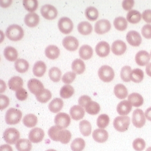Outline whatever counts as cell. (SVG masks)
<instances>
[{"mask_svg":"<svg viewBox=\"0 0 151 151\" xmlns=\"http://www.w3.org/2000/svg\"><path fill=\"white\" fill-rule=\"evenodd\" d=\"M72 69L77 75H81L85 70V65L84 61L80 59L75 60L72 64Z\"/></svg>","mask_w":151,"mask_h":151,"instance_id":"cell-30","label":"cell"},{"mask_svg":"<svg viewBox=\"0 0 151 151\" xmlns=\"http://www.w3.org/2000/svg\"><path fill=\"white\" fill-rule=\"evenodd\" d=\"M132 72L131 68L129 66H125L123 67L121 70V78L124 82H129L131 80V73Z\"/></svg>","mask_w":151,"mask_h":151,"instance_id":"cell-49","label":"cell"},{"mask_svg":"<svg viewBox=\"0 0 151 151\" xmlns=\"http://www.w3.org/2000/svg\"><path fill=\"white\" fill-rule=\"evenodd\" d=\"M80 132L84 136H89L92 132V125L89 122L84 120L79 123Z\"/></svg>","mask_w":151,"mask_h":151,"instance_id":"cell-36","label":"cell"},{"mask_svg":"<svg viewBox=\"0 0 151 151\" xmlns=\"http://www.w3.org/2000/svg\"><path fill=\"white\" fill-rule=\"evenodd\" d=\"M63 45L68 50L75 51L78 47L79 42L75 37L66 36L63 40Z\"/></svg>","mask_w":151,"mask_h":151,"instance_id":"cell-14","label":"cell"},{"mask_svg":"<svg viewBox=\"0 0 151 151\" xmlns=\"http://www.w3.org/2000/svg\"><path fill=\"white\" fill-rule=\"evenodd\" d=\"M132 122L133 125L137 128H141L144 126L146 123V119L145 114L142 109H137L133 111Z\"/></svg>","mask_w":151,"mask_h":151,"instance_id":"cell-6","label":"cell"},{"mask_svg":"<svg viewBox=\"0 0 151 151\" xmlns=\"http://www.w3.org/2000/svg\"><path fill=\"white\" fill-rule=\"evenodd\" d=\"M61 129L62 128L57 127V125L53 126L50 127L48 130V136H49L51 140L55 142H58V134Z\"/></svg>","mask_w":151,"mask_h":151,"instance_id":"cell-48","label":"cell"},{"mask_svg":"<svg viewBox=\"0 0 151 151\" xmlns=\"http://www.w3.org/2000/svg\"><path fill=\"white\" fill-rule=\"evenodd\" d=\"M28 96L27 91L22 88L16 92V97L19 101H22L25 100L28 98Z\"/></svg>","mask_w":151,"mask_h":151,"instance_id":"cell-52","label":"cell"},{"mask_svg":"<svg viewBox=\"0 0 151 151\" xmlns=\"http://www.w3.org/2000/svg\"><path fill=\"white\" fill-rule=\"evenodd\" d=\"M134 1L133 0H124L122 2L123 8L125 10H129L133 7Z\"/></svg>","mask_w":151,"mask_h":151,"instance_id":"cell-56","label":"cell"},{"mask_svg":"<svg viewBox=\"0 0 151 151\" xmlns=\"http://www.w3.org/2000/svg\"><path fill=\"white\" fill-rule=\"evenodd\" d=\"M146 151H151V147H149V148H148L147 149Z\"/></svg>","mask_w":151,"mask_h":151,"instance_id":"cell-62","label":"cell"},{"mask_svg":"<svg viewBox=\"0 0 151 151\" xmlns=\"http://www.w3.org/2000/svg\"><path fill=\"white\" fill-rule=\"evenodd\" d=\"M126 39L127 42L133 47H139L142 43L140 35L134 30L129 31L126 36Z\"/></svg>","mask_w":151,"mask_h":151,"instance_id":"cell-13","label":"cell"},{"mask_svg":"<svg viewBox=\"0 0 151 151\" xmlns=\"http://www.w3.org/2000/svg\"><path fill=\"white\" fill-rule=\"evenodd\" d=\"M142 19L141 13L136 10H130L127 15V21L133 24L139 23Z\"/></svg>","mask_w":151,"mask_h":151,"instance_id":"cell-31","label":"cell"},{"mask_svg":"<svg viewBox=\"0 0 151 151\" xmlns=\"http://www.w3.org/2000/svg\"><path fill=\"white\" fill-rule=\"evenodd\" d=\"M111 28L110 22L106 19L99 20L94 25V31L99 35H103L108 32Z\"/></svg>","mask_w":151,"mask_h":151,"instance_id":"cell-11","label":"cell"},{"mask_svg":"<svg viewBox=\"0 0 151 151\" xmlns=\"http://www.w3.org/2000/svg\"><path fill=\"white\" fill-rule=\"evenodd\" d=\"M58 27L63 33L67 35L72 31L73 29V24L70 19L64 17L59 19L58 22Z\"/></svg>","mask_w":151,"mask_h":151,"instance_id":"cell-8","label":"cell"},{"mask_svg":"<svg viewBox=\"0 0 151 151\" xmlns=\"http://www.w3.org/2000/svg\"><path fill=\"white\" fill-rule=\"evenodd\" d=\"M114 28L119 31H124L128 27L127 19L123 17H119L114 19L113 21Z\"/></svg>","mask_w":151,"mask_h":151,"instance_id":"cell-39","label":"cell"},{"mask_svg":"<svg viewBox=\"0 0 151 151\" xmlns=\"http://www.w3.org/2000/svg\"><path fill=\"white\" fill-rule=\"evenodd\" d=\"M9 102V99L7 96L1 94L0 96V109L2 111L5 109L8 106Z\"/></svg>","mask_w":151,"mask_h":151,"instance_id":"cell-54","label":"cell"},{"mask_svg":"<svg viewBox=\"0 0 151 151\" xmlns=\"http://www.w3.org/2000/svg\"><path fill=\"white\" fill-rule=\"evenodd\" d=\"M130 123L131 120L128 116H118L113 121V127L119 132H125L128 130Z\"/></svg>","mask_w":151,"mask_h":151,"instance_id":"cell-3","label":"cell"},{"mask_svg":"<svg viewBox=\"0 0 151 151\" xmlns=\"http://www.w3.org/2000/svg\"><path fill=\"white\" fill-rule=\"evenodd\" d=\"M85 142L81 138H77L75 139L70 145L72 151H83L85 148Z\"/></svg>","mask_w":151,"mask_h":151,"instance_id":"cell-42","label":"cell"},{"mask_svg":"<svg viewBox=\"0 0 151 151\" xmlns=\"http://www.w3.org/2000/svg\"><path fill=\"white\" fill-rule=\"evenodd\" d=\"M108 133L104 129H97L92 133V137L95 142L99 143H103L106 142L108 139Z\"/></svg>","mask_w":151,"mask_h":151,"instance_id":"cell-19","label":"cell"},{"mask_svg":"<svg viewBox=\"0 0 151 151\" xmlns=\"http://www.w3.org/2000/svg\"><path fill=\"white\" fill-rule=\"evenodd\" d=\"M93 53V49L88 45H84L81 46L79 49V56L85 60L90 59Z\"/></svg>","mask_w":151,"mask_h":151,"instance_id":"cell-26","label":"cell"},{"mask_svg":"<svg viewBox=\"0 0 151 151\" xmlns=\"http://www.w3.org/2000/svg\"></svg>","mask_w":151,"mask_h":151,"instance_id":"cell-64","label":"cell"},{"mask_svg":"<svg viewBox=\"0 0 151 151\" xmlns=\"http://www.w3.org/2000/svg\"><path fill=\"white\" fill-rule=\"evenodd\" d=\"M12 3V1H1V6L3 8H6L10 5Z\"/></svg>","mask_w":151,"mask_h":151,"instance_id":"cell-59","label":"cell"},{"mask_svg":"<svg viewBox=\"0 0 151 151\" xmlns=\"http://www.w3.org/2000/svg\"><path fill=\"white\" fill-rule=\"evenodd\" d=\"M98 75L103 81L105 83H109L114 78V72L111 66L103 65L99 69Z\"/></svg>","mask_w":151,"mask_h":151,"instance_id":"cell-5","label":"cell"},{"mask_svg":"<svg viewBox=\"0 0 151 151\" xmlns=\"http://www.w3.org/2000/svg\"><path fill=\"white\" fill-rule=\"evenodd\" d=\"M146 73L148 75L151 77V63L146 66Z\"/></svg>","mask_w":151,"mask_h":151,"instance_id":"cell-61","label":"cell"},{"mask_svg":"<svg viewBox=\"0 0 151 151\" xmlns=\"http://www.w3.org/2000/svg\"><path fill=\"white\" fill-rule=\"evenodd\" d=\"M4 56L9 61H15L17 60L18 52L14 47H5L4 51Z\"/></svg>","mask_w":151,"mask_h":151,"instance_id":"cell-28","label":"cell"},{"mask_svg":"<svg viewBox=\"0 0 151 151\" xmlns=\"http://www.w3.org/2000/svg\"><path fill=\"white\" fill-rule=\"evenodd\" d=\"M16 148L18 151H30L32 148V142L26 139H20L16 142Z\"/></svg>","mask_w":151,"mask_h":151,"instance_id":"cell-29","label":"cell"},{"mask_svg":"<svg viewBox=\"0 0 151 151\" xmlns=\"http://www.w3.org/2000/svg\"><path fill=\"white\" fill-rule=\"evenodd\" d=\"M142 35L144 37L147 39L151 38V25L146 24L145 25L142 29Z\"/></svg>","mask_w":151,"mask_h":151,"instance_id":"cell-53","label":"cell"},{"mask_svg":"<svg viewBox=\"0 0 151 151\" xmlns=\"http://www.w3.org/2000/svg\"><path fill=\"white\" fill-rule=\"evenodd\" d=\"M95 50L99 56L105 57L109 54L110 46L105 41H100L96 46Z\"/></svg>","mask_w":151,"mask_h":151,"instance_id":"cell-16","label":"cell"},{"mask_svg":"<svg viewBox=\"0 0 151 151\" xmlns=\"http://www.w3.org/2000/svg\"><path fill=\"white\" fill-rule=\"evenodd\" d=\"M85 14L86 19L89 21H93L99 17V11L93 6L88 7L85 11Z\"/></svg>","mask_w":151,"mask_h":151,"instance_id":"cell-41","label":"cell"},{"mask_svg":"<svg viewBox=\"0 0 151 151\" xmlns=\"http://www.w3.org/2000/svg\"><path fill=\"white\" fill-rule=\"evenodd\" d=\"M132 145L135 151H142L145 149L146 143L142 139L137 138L133 141Z\"/></svg>","mask_w":151,"mask_h":151,"instance_id":"cell-50","label":"cell"},{"mask_svg":"<svg viewBox=\"0 0 151 151\" xmlns=\"http://www.w3.org/2000/svg\"><path fill=\"white\" fill-rule=\"evenodd\" d=\"M24 84L22 79L19 76H14L12 77L8 81V86L12 91H17L22 88Z\"/></svg>","mask_w":151,"mask_h":151,"instance_id":"cell-23","label":"cell"},{"mask_svg":"<svg viewBox=\"0 0 151 151\" xmlns=\"http://www.w3.org/2000/svg\"><path fill=\"white\" fill-rule=\"evenodd\" d=\"M72 138V134L68 130L62 129L58 134V142L62 144H66L70 141Z\"/></svg>","mask_w":151,"mask_h":151,"instance_id":"cell-44","label":"cell"},{"mask_svg":"<svg viewBox=\"0 0 151 151\" xmlns=\"http://www.w3.org/2000/svg\"><path fill=\"white\" fill-rule=\"evenodd\" d=\"M114 93L118 99H124L128 96V90L123 84H119L114 88Z\"/></svg>","mask_w":151,"mask_h":151,"instance_id":"cell-34","label":"cell"},{"mask_svg":"<svg viewBox=\"0 0 151 151\" xmlns=\"http://www.w3.org/2000/svg\"><path fill=\"white\" fill-rule=\"evenodd\" d=\"M38 101L41 103H46L52 98V93L47 89H44V91L40 94L36 96Z\"/></svg>","mask_w":151,"mask_h":151,"instance_id":"cell-46","label":"cell"},{"mask_svg":"<svg viewBox=\"0 0 151 151\" xmlns=\"http://www.w3.org/2000/svg\"><path fill=\"white\" fill-rule=\"evenodd\" d=\"M113 54L117 56L123 55L127 50L126 44L122 40H116L114 41L111 47Z\"/></svg>","mask_w":151,"mask_h":151,"instance_id":"cell-17","label":"cell"},{"mask_svg":"<svg viewBox=\"0 0 151 151\" xmlns=\"http://www.w3.org/2000/svg\"><path fill=\"white\" fill-rule=\"evenodd\" d=\"M38 1L37 0H24L23 5L25 9L30 12L33 13L37 9Z\"/></svg>","mask_w":151,"mask_h":151,"instance_id":"cell-47","label":"cell"},{"mask_svg":"<svg viewBox=\"0 0 151 151\" xmlns=\"http://www.w3.org/2000/svg\"><path fill=\"white\" fill-rule=\"evenodd\" d=\"M47 70V66L45 63L42 61L36 62L33 68V72L34 75L41 77L45 74Z\"/></svg>","mask_w":151,"mask_h":151,"instance_id":"cell-22","label":"cell"},{"mask_svg":"<svg viewBox=\"0 0 151 151\" xmlns=\"http://www.w3.org/2000/svg\"><path fill=\"white\" fill-rule=\"evenodd\" d=\"M128 101L134 107H139L144 103V99L141 94L137 93H133L128 97Z\"/></svg>","mask_w":151,"mask_h":151,"instance_id":"cell-24","label":"cell"},{"mask_svg":"<svg viewBox=\"0 0 151 151\" xmlns=\"http://www.w3.org/2000/svg\"><path fill=\"white\" fill-rule=\"evenodd\" d=\"M45 136L43 129L40 128H33L29 133V139L33 143H38L42 142Z\"/></svg>","mask_w":151,"mask_h":151,"instance_id":"cell-12","label":"cell"},{"mask_svg":"<svg viewBox=\"0 0 151 151\" xmlns=\"http://www.w3.org/2000/svg\"><path fill=\"white\" fill-rule=\"evenodd\" d=\"M14 67L18 72L24 73L28 71L29 64L27 60L22 58H19L15 61Z\"/></svg>","mask_w":151,"mask_h":151,"instance_id":"cell-33","label":"cell"},{"mask_svg":"<svg viewBox=\"0 0 151 151\" xmlns=\"http://www.w3.org/2000/svg\"><path fill=\"white\" fill-rule=\"evenodd\" d=\"M75 93V89L70 85H64L60 89V96L64 99L71 97Z\"/></svg>","mask_w":151,"mask_h":151,"instance_id":"cell-37","label":"cell"},{"mask_svg":"<svg viewBox=\"0 0 151 151\" xmlns=\"http://www.w3.org/2000/svg\"><path fill=\"white\" fill-rule=\"evenodd\" d=\"M0 151H13L11 146L8 144L2 145L0 147Z\"/></svg>","mask_w":151,"mask_h":151,"instance_id":"cell-58","label":"cell"},{"mask_svg":"<svg viewBox=\"0 0 151 151\" xmlns=\"http://www.w3.org/2000/svg\"><path fill=\"white\" fill-rule=\"evenodd\" d=\"M76 74L73 72H68L65 73L63 77H62V81L64 83L66 84H69L75 80Z\"/></svg>","mask_w":151,"mask_h":151,"instance_id":"cell-51","label":"cell"},{"mask_svg":"<svg viewBox=\"0 0 151 151\" xmlns=\"http://www.w3.org/2000/svg\"><path fill=\"white\" fill-rule=\"evenodd\" d=\"M22 116L20 110L14 108L9 109L5 114V122L8 125H15L19 123Z\"/></svg>","mask_w":151,"mask_h":151,"instance_id":"cell-2","label":"cell"},{"mask_svg":"<svg viewBox=\"0 0 151 151\" xmlns=\"http://www.w3.org/2000/svg\"><path fill=\"white\" fill-rule=\"evenodd\" d=\"M6 36L13 41H17L21 40L24 36V32L22 28L16 24L10 25L6 30Z\"/></svg>","mask_w":151,"mask_h":151,"instance_id":"cell-1","label":"cell"},{"mask_svg":"<svg viewBox=\"0 0 151 151\" xmlns=\"http://www.w3.org/2000/svg\"><path fill=\"white\" fill-rule=\"evenodd\" d=\"M64 103L61 99L56 98L53 99L49 104L48 108L50 112L56 113L60 112L63 108Z\"/></svg>","mask_w":151,"mask_h":151,"instance_id":"cell-25","label":"cell"},{"mask_svg":"<svg viewBox=\"0 0 151 151\" xmlns=\"http://www.w3.org/2000/svg\"><path fill=\"white\" fill-rule=\"evenodd\" d=\"M46 151H57L56 150H52V149H50V150H47Z\"/></svg>","mask_w":151,"mask_h":151,"instance_id":"cell-63","label":"cell"},{"mask_svg":"<svg viewBox=\"0 0 151 151\" xmlns=\"http://www.w3.org/2000/svg\"><path fill=\"white\" fill-rule=\"evenodd\" d=\"M85 111L87 113L91 115H96L100 112V105L95 101H91L85 106Z\"/></svg>","mask_w":151,"mask_h":151,"instance_id":"cell-38","label":"cell"},{"mask_svg":"<svg viewBox=\"0 0 151 151\" xmlns=\"http://www.w3.org/2000/svg\"><path fill=\"white\" fill-rule=\"evenodd\" d=\"M109 117L106 114H102L97 119V125L99 128L104 129L109 125Z\"/></svg>","mask_w":151,"mask_h":151,"instance_id":"cell-45","label":"cell"},{"mask_svg":"<svg viewBox=\"0 0 151 151\" xmlns=\"http://www.w3.org/2000/svg\"><path fill=\"white\" fill-rule=\"evenodd\" d=\"M28 88L29 91L36 96L41 93L44 89L43 84L36 78H32L29 80Z\"/></svg>","mask_w":151,"mask_h":151,"instance_id":"cell-9","label":"cell"},{"mask_svg":"<svg viewBox=\"0 0 151 151\" xmlns=\"http://www.w3.org/2000/svg\"><path fill=\"white\" fill-rule=\"evenodd\" d=\"M25 24L30 28H33L37 25L40 22V17L35 13H29L24 19Z\"/></svg>","mask_w":151,"mask_h":151,"instance_id":"cell-21","label":"cell"},{"mask_svg":"<svg viewBox=\"0 0 151 151\" xmlns=\"http://www.w3.org/2000/svg\"><path fill=\"white\" fill-rule=\"evenodd\" d=\"M71 119L69 114L65 113H59L55 117V123L57 127L65 129L70 124Z\"/></svg>","mask_w":151,"mask_h":151,"instance_id":"cell-10","label":"cell"},{"mask_svg":"<svg viewBox=\"0 0 151 151\" xmlns=\"http://www.w3.org/2000/svg\"><path fill=\"white\" fill-rule=\"evenodd\" d=\"M41 14L44 19L51 20L56 18L58 12L56 8L53 5L47 4L41 7Z\"/></svg>","mask_w":151,"mask_h":151,"instance_id":"cell-7","label":"cell"},{"mask_svg":"<svg viewBox=\"0 0 151 151\" xmlns=\"http://www.w3.org/2000/svg\"><path fill=\"white\" fill-rule=\"evenodd\" d=\"M132 105L127 100L122 101L117 106V112L121 116H126L131 112Z\"/></svg>","mask_w":151,"mask_h":151,"instance_id":"cell-20","label":"cell"},{"mask_svg":"<svg viewBox=\"0 0 151 151\" xmlns=\"http://www.w3.org/2000/svg\"><path fill=\"white\" fill-rule=\"evenodd\" d=\"M144 77V74L142 69L136 68L133 69L131 73V80L136 83H139L142 81Z\"/></svg>","mask_w":151,"mask_h":151,"instance_id":"cell-40","label":"cell"},{"mask_svg":"<svg viewBox=\"0 0 151 151\" xmlns=\"http://www.w3.org/2000/svg\"><path fill=\"white\" fill-rule=\"evenodd\" d=\"M61 75V70L57 67H53L49 70V77L50 80L55 83H57L60 80Z\"/></svg>","mask_w":151,"mask_h":151,"instance_id":"cell-43","label":"cell"},{"mask_svg":"<svg viewBox=\"0 0 151 151\" xmlns=\"http://www.w3.org/2000/svg\"><path fill=\"white\" fill-rule=\"evenodd\" d=\"M3 137L4 140L8 144L13 145L19 141L20 137V133L16 128H9L4 132Z\"/></svg>","mask_w":151,"mask_h":151,"instance_id":"cell-4","label":"cell"},{"mask_svg":"<svg viewBox=\"0 0 151 151\" xmlns=\"http://www.w3.org/2000/svg\"><path fill=\"white\" fill-rule=\"evenodd\" d=\"M145 116L147 120L151 122V107L148 108L146 110V111L145 112Z\"/></svg>","mask_w":151,"mask_h":151,"instance_id":"cell-60","label":"cell"},{"mask_svg":"<svg viewBox=\"0 0 151 151\" xmlns=\"http://www.w3.org/2000/svg\"><path fill=\"white\" fill-rule=\"evenodd\" d=\"M150 55L145 50L139 51L135 56V61L139 66L147 65L150 61Z\"/></svg>","mask_w":151,"mask_h":151,"instance_id":"cell-15","label":"cell"},{"mask_svg":"<svg viewBox=\"0 0 151 151\" xmlns=\"http://www.w3.org/2000/svg\"><path fill=\"white\" fill-rule=\"evenodd\" d=\"M22 122L25 127L28 128H33L37 124V117L33 114H28L24 117Z\"/></svg>","mask_w":151,"mask_h":151,"instance_id":"cell-35","label":"cell"},{"mask_svg":"<svg viewBox=\"0 0 151 151\" xmlns=\"http://www.w3.org/2000/svg\"><path fill=\"white\" fill-rule=\"evenodd\" d=\"M91 101H92L91 98L87 95H84V96H80L78 100V103L79 105H80L82 107H84V108H85L86 105Z\"/></svg>","mask_w":151,"mask_h":151,"instance_id":"cell-55","label":"cell"},{"mask_svg":"<svg viewBox=\"0 0 151 151\" xmlns=\"http://www.w3.org/2000/svg\"><path fill=\"white\" fill-rule=\"evenodd\" d=\"M142 17L144 21L147 23H151V10H145L142 14Z\"/></svg>","mask_w":151,"mask_h":151,"instance_id":"cell-57","label":"cell"},{"mask_svg":"<svg viewBox=\"0 0 151 151\" xmlns=\"http://www.w3.org/2000/svg\"><path fill=\"white\" fill-rule=\"evenodd\" d=\"M45 53L48 58L50 60H55L59 56L60 51L59 48L56 45H50L46 47Z\"/></svg>","mask_w":151,"mask_h":151,"instance_id":"cell-27","label":"cell"},{"mask_svg":"<svg viewBox=\"0 0 151 151\" xmlns=\"http://www.w3.org/2000/svg\"><path fill=\"white\" fill-rule=\"evenodd\" d=\"M69 113L72 119L78 121L84 117L85 110L80 105H74L71 107Z\"/></svg>","mask_w":151,"mask_h":151,"instance_id":"cell-18","label":"cell"},{"mask_svg":"<svg viewBox=\"0 0 151 151\" xmlns=\"http://www.w3.org/2000/svg\"><path fill=\"white\" fill-rule=\"evenodd\" d=\"M78 32L83 35H88L92 32V25L88 21H82L77 26Z\"/></svg>","mask_w":151,"mask_h":151,"instance_id":"cell-32","label":"cell"}]
</instances>
